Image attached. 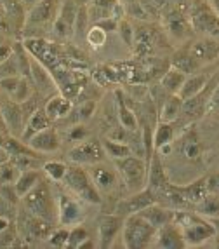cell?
I'll return each mask as SVG.
<instances>
[{"label": "cell", "mask_w": 219, "mask_h": 249, "mask_svg": "<svg viewBox=\"0 0 219 249\" xmlns=\"http://www.w3.org/2000/svg\"><path fill=\"white\" fill-rule=\"evenodd\" d=\"M197 63L200 67L203 65H211V63L218 61L219 59V40L211 37H203L199 40L191 42V46L188 47Z\"/></svg>", "instance_id": "cell-17"}, {"label": "cell", "mask_w": 219, "mask_h": 249, "mask_svg": "<svg viewBox=\"0 0 219 249\" xmlns=\"http://www.w3.org/2000/svg\"><path fill=\"white\" fill-rule=\"evenodd\" d=\"M77 4L75 0H65L61 2V7H59V13L56 16L52 23V34L59 38H70L73 35V23L75 18H77Z\"/></svg>", "instance_id": "cell-14"}, {"label": "cell", "mask_w": 219, "mask_h": 249, "mask_svg": "<svg viewBox=\"0 0 219 249\" xmlns=\"http://www.w3.org/2000/svg\"><path fill=\"white\" fill-rule=\"evenodd\" d=\"M103 143L96 138H87L84 142L77 143L68 150V160L71 164H79V166H92L98 162L106 160Z\"/></svg>", "instance_id": "cell-7"}, {"label": "cell", "mask_w": 219, "mask_h": 249, "mask_svg": "<svg viewBox=\"0 0 219 249\" xmlns=\"http://www.w3.org/2000/svg\"><path fill=\"white\" fill-rule=\"evenodd\" d=\"M178 190H179V194H181L183 199H185V202L188 204V206H193L195 208V206L209 194L207 178L203 176V178H200V179H195V181L190 183V185H181V187H178Z\"/></svg>", "instance_id": "cell-23"}, {"label": "cell", "mask_w": 219, "mask_h": 249, "mask_svg": "<svg viewBox=\"0 0 219 249\" xmlns=\"http://www.w3.org/2000/svg\"><path fill=\"white\" fill-rule=\"evenodd\" d=\"M172 67H176L178 70H181L183 73L186 75H191V73H197L200 70V65L197 63V59L191 56L190 49H181L179 53L174 54L172 58Z\"/></svg>", "instance_id": "cell-29"}, {"label": "cell", "mask_w": 219, "mask_h": 249, "mask_svg": "<svg viewBox=\"0 0 219 249\" xmlns=\"http://www.w3.org/2000/svg\"><path fill=\"white\" fill-rule=\"evenodd\" d=\"M94 26H98V28H101L103 32H106V34H115L117 28H118V19H115V18H103V19H98L92 23Z\"/></svg>", "instance_id": "cell-48"}, {"label": "cell", "mask_w": 219, "mask_h": 249, "mask_svg": "<svg viewBox=\"0 0 219 249\" xmlns=\"http://www.w3.org/2000/svg\"><path fill=\"white\" fill-rule=\"evenodd\" d=\"M164 23L167 26V34L174 40L185 42L188 38H191V35L195 34L190 18L186 16L183 11L172 7L170 4H167V9H164Z\"/></svg>", "instance_id": "cell-8"}, {"label": "cell", "mask_w": 219, "mask_h": 249, "mask_svg": "<svg viewBox=\"0 0 219 249\" xmlns=\"http://www.w3.org/2000/svg\"><path fill=\"white\" fill-rule=\"evenodd\" d=\"M195 213H199L203 218H219V196L209 192L197 206H195Z\"/></svg>", "instance_id": "cell-32"}, {"label": "cell", "mask_w": 219, "mask_h": 249, "mask_svg": "<svg viewBox=\"0 0 219 249\" xmlns=\"http://www.w3.org/2000/svg\"><path fill=\"white\" fill-rule=\"evenodd\" d=\"M124 227V218L120 214H104L100 218V227H98V248L108 249L112 248L113 241L118 233H122Z\"/></svg>", "instance_id": "cell-15"}, {"label": "cell", "mask_w": 219, "mask_h": 249, "mask_svg": "<svg viewBox=\"0 0 219 249\" xmlns=\"http://www.w3.org/2000/svg\"><path fill=\"white\" fill-rule=\"evenodd\" d=\"M21 200H23L26 211H30L32 214L38 216L49 223H54V220H58V200L54 199L51 185L44 178L25 197H21Z\"/></svg>", "instance_id": "cell-2"}, {"label": "cell", "mask_w": 219, "mask_h": 249, "mask_svg": "<svg viewBox=\"0 0 219 249\" xmlns=\"http://www.w3.org/2000/svg\"><path fill=\"white\" fill-rule=\"evenodd\" d=\"M44 178V171L42 169H26V171H21L19 178H17V181L14 183V190H16V194L21 197H25L26 194H28L32 188L37 185L40 179Z\"/></svg>", "instance_id": "cell-26"}, {"label": "cell", "mask_w": 219, "mask_h": 249, "mask_svg": "<svg viewBox=\"0 0 219 249\" xmlns=\"http://www.w3.org/2000/svg\"><path fill=\"white\" fill-rule=\"evenodd\" d=\"M172 223L181 230L186 248H199L209 239H214L218 232L212 221H207V218L200 216L199 213L185 211V209H174Z\"/></svg>", "instance_id": "cell-1"}, {"label": "cell", "mask_w": 219, "mask_h": 249, "mask_svg": "<svg viewBox=\"0 0 219 249\" xmlns=\"http://www.w3.org/2000/svg\"><path fill=\"white\" fill-rule=\"evenodd\" d=\"M0 110H2V115H4L9 134H11V136L21 138V134H23L25 125H26V117H25V113H23L21 105L7 98V100L0 101Z\"/></svg>", "instance_id": "cell-16"}, {"label": "cell", "mask_w": 219, "mask_h": 249, "mask_svg": "<svg viewBox=\"0 0 219 249\" xmlns=\"http://www.w3.org/2000/svg\"><path fill=\"white\" fill-rule=\"evenodd\" d=\"M65 185L75 197H79L82 202L87 204H101V194L92 183L89 171L79 164L68 166L67 176H65Z\"/></svg>", "instance_id": "cell-4"}, {"label": "cell", "mask_w": 219, "mask_h": 249, "mask_svg": "<svg viewBox=\"0 0 219 249\" xmlns=\"http://www.w3.org/2000/svg\"><path fill=\"white\" fill-rule=\"evenodd\" d=\"M19 73V67H17V59L14 53H11L4 61L0 63V79H7V77H14Z\"/></svg>", "instance_id": "cell-42"}, {"label": "cell", "mask_w": 219, "mask_h": 249, "mask_svg": "<svg viewBox=\"0 0 219 249\" xmlns=\"http://www.w3.org/2000/svg\"><path fill=\"white\" fill-rule=\"evenodd\" d=\"M190 21L193 32L219 40V18L205 2H195L190 11Z\"/></svg>", "instance_id": "cell-6"}, {"label": "cell", "mask_w": 219, "mask_h": 249, "mask_svg": "<svg viewBox=\"0 0 219 249\" xmlns=\"http://www.w3.org/2000/svg\"><path fill=\"white\" fill-rule=\"evenodd\" d=\"M117 32H118L120 38H122V42H124L127 47H133L134 46V38H136V32L133 30V26H131V23L125 19L118 21V28H117Z\"/></svg>", "instance_id": "cell-45"}, {"label": "cell", "mask_w": 219, "mask_h": 249, "mask_svg": "<svg viewBox=\"0 0 219 249\" xmlns=\"http://www.w3.org/2000/svg\"><path fill=\"white\" fill-rule=\"evenodd\" d=\"M85 38H87V42L91 44V47H94V49H100V47H103L104 44H106L108 34H106V32H103L101 28H98V26L92 25L91 30L87 32Z\"/></svg>", "instance_id": "cell-43"}, {"label": "cell", "mask_w": 219, "mask_h": 249, "mask_svg": "<svg viewBox=\"0 0 219 249\" xmlns=\"http://www.w3.org/2000/svg\"><path fill=\"white\" fill-rule=\"evenodd\" d=\"M174 136H176V133H174L172 124H170V122L158 121L157 127H155V131H153V146H155V152L160 150L164 145L172 143Z\"/></svg>", "instance_id": "cell-33"}, {"label": "cell", "mask_w": 219, "mask_h": 249, "mask_svg": "<svg viewBox=\"0 0 219 249\" xmlns=\"http://www.w3.org/2000/svg\"><path fill=\"white\" fill-rule=\"evenodd\" d=\"M9 227H11V221H9V218H5V216H0V233L5 232V230H9Z\"/></svg>", "instance_id": "cell-53"}, {"label": "cell", "mask_w": 219, "mask_h": 249, "mask_svg": "<svg viewBox=\"0 0 219 249\" xmlns=\"http://www.w3.org/2000/svg\"><path fill=\"white\" fill-rule=\"evenodd\" d=\"M84 220L82 200L75 197L73 194L59 192L58 196V221L61 227H75L80 225Z\"/></svg>", "instance_id": "cell-9"}, {"label": "cell", "mask_w": 219, "mask_h": 249, "mask_svg": "<svg viewBox=\"0 0 219 249\" xmlns=\"http://www.w3.org/2000/svg\"><path fill=\"white\" fill-rule=\"evenodd\" d=\"M21 171L14 166L13 162H4L0 164V187H9V185H14L19 178Z\"/></svg>", "instance_id": "cell-39"}, {"label": "cell", "mask_w": 219, "mask_h": 249, "mask_svg": "<svg viewBox=\"0 0 219 249\" xmlns=\"http://www.w3.org/2000/svg\"><path fill=\"white\" fill-rule=\"evenodd\" d=\"M68 138H70V142H84L89 138V131H87L85 125L82 124H77V125H71V129L68 131Z\"/></svg>", "instance_id": "cell-47"}, {"label": "cell", "mask_w": 219, "mask_h": 249, "mask_svg": "<svg viewBox=\"0 0 219 249\" xmlns=\"http://www.w3.org/2000/svg\"><path fill=\"white\" fill-rule=\"evenodd\" d=\"M19 80H21V75H14V77H7V79H0V91H2V94L7 96V98H13V94L17 89Z\"/></svg>", "instance_id": "cell-46"}, {"label": "cell", "mask_w": 219, "mask_h": 249, "mask_svg": "<svg viewBox=\"0 0 219 249\" xmlns=\"http://www.w3.org/2000/svg\"><path fill=\"white\" fill-rule=\"evenodd\" d=\"M0 94H2V91H0Z\"/></svg>", "instance_id": "cell-63"}, {"label": "cell", "mask_w": 219, "mask_h": 249, "mask_svg": "<svg viewBox=\"0 0 219 249\" xmlns=\"http://www.w3.org/2000/svg\"><path fill=\"white\" fill-rule=\"evenodd\" d=\"M44 175L54 183H61L65 181V176H67L68 166L61 160H46L44 166H42Z\"/></svg>", "instance_id": "cell-37"}, {"label": "cell", "mask_w": 219, "mask_h": 249, "mask_svg": "<svg viewBox=\"0 0 219 249\" xmlns=\"http://www.w3.org/2000/svg\"><path fill=\"white\" fill-rule=\"evenodd\" d=\"M186 77H188V75L183 73L181 70H178L176 67H170L169 70L164 73V77H162L160 86H162V89L167 91L169 94H178L181 86L185 84Z\"/></svg>", "instance_id": "cell-28"}, {"label": "cell", "mask_w": 219, "mask_h": 249, "mask_svg": "<svg viewBox=\"0 0 219 249\" xmlns=\"http://www.w3.org/2000/svg\"><path fill=\"white\" fill-rule=\"evenodd\" d=\"M89 239V232H87L85 227L80 225H75V227H70V232H68V242L67 248L70 249H80L84 242Z\"/></svg>", "instance_id": "cell-38"}, {"label": "cell", "mask_w": 219, "mask_h": 249, "mask_svg": "<svg viewBox=\"0 0 219 249\" xmlns=\"http://www.w3.org/2000/svg\"><path fill=\"white\" fill-rule=\"evenodd\" d=\"M113 162H115L118 175L122 176V181L125 183V188L131 194L146 188V183H148V164H146V160L136 157V155H129V157Z\"/></svg>", "instance_id": "cell-5"}, {"label": "cell", "mask_w": 219, "mask_h": 249, "mask_svg": "<svg viewBox=\"0 0 219 249\" xmlns=\"http://www.w3.org/2000/svg\"><path fill=\"white\" fill-rule=\"evenodd\" d=\"M167 4H170L172 7L179 9V11H183V13H186V11H191V7H193V0H167Z\"/></svg>", "instance_id": "cell-51"}, {"label": "cell", "mask_w": 219, "mask_h": 249, "mask_svg": "<svg viewBox=\"0 0 219 249\" xmlns=\"http://www.w3.org/2000/svg\"><path fill=\"white\" fill-rule=\"evenodd\" d=\"M87 171H89L92 183L100 190V194H112L113 190L118 188V175H117L115 167L104 164V160L89 166Z\"/></svg>", "instance_id": "cell-12"}, {"label": "cell", "mask_w": 219, "mask_h": 249, "mask_svg": "<svg viewBox=\"0 0 219 249\" xmlns=\"http://www.w3.org/2000/svg\"><path fill=\"white\" fill-rule=\"evenodd\" d=\"M4 19H7V18H5V13L4 11H0V25L4 23Z\"/></svg>", "instance_id": "cell-58"}, {"label": "cell", "mask_w": 219, "mask_h": 249, "mask_svg": "<svg viewBox=\"0 0 219 249\" xmlns=\"http://www.w3.org/2000/svg\"><path fill=\"white\" fill-rule=\"evenodd\" d=\"M5 18H7L17 30L26 25V9L21 4V0H5Z\"/></svg>", "instance_id": "cell-30"}, {"label": "cell", "mask_w": 219, "mask_h": 249, "mask_svg": "<svg viewBox=\"0 0 219 249\" xmlns=\"http://www.w3.org/2000/svg\"><path fill=\"white\" fill-rule=\"evenodd\" d=\"M152 248H160V249H183L186 248L185 241H183L181 230L170 221V223L164 225L162 229L157 230L155 239H153Z\"/></svg>", "instance_id": "cell-19"}, {"label": "cell", "mask_w": 219, "mask_h": 249, "mask_svg": "<svg viewBox=\"0 0 219 249\" xmlns=\"http://www.w3.org/2000/svg\"><path fill=\"white\" fill-rule=\"evenodd\" d=\"M11 53H13V44H4V42H0V63L4 61Z\"/></svg>", "instance_id": "cell-52"}, {"label": "cell", "mask_w": 219, "mask_h": 249, "mask_svg": "<svg viewBox=\"0 0 219 249\" xmlns=\"http://www.w3.org/2000/svg\"><path fill=\"white\" fill-rule=\"evenodd\" d=\"M59 7H61V2L59 0H40L37 5L30 9L26 13V25L25 26H46L51 25L52 28V23L56 19L59 13Z\"/></svg>", "instance_id": "cell-11"}, {"label": "cell", "mask_w": 219, "mask_h": 249, "mask_svg": "<svg viewBox=\"0 0 219 249\" xmlns=\"http://www.w3.org/2000/svg\"><path fill=\"white\" fill-rule=\"evenodd\" d=\"M89 23H91V19H89V9H87V5H80L73 23V35H71V38L77 42L82 40L87 35V32H89Z\"/></svg>", "instance_id": "cell-35"}, {"label": "cell", "mask_w": 219, "mask_h": 249, "mask_svg": "<svg viewBox=\"0 0 219 249\" xmlns=\"http://www.w3.org/2000/svg\"><path fill=\"white\" fill-rule=\"evenodd\" d=\"M205 112L207 113H219V82H218V86L214 88V91H212L209 101H207Z\"/></svg>", "instance_id": "cell-49"}, {"label": "cell", "mask_w": 219, "mask_h": 249, "mask_svg": "<svg viewBox=\"0 0 219 249\" xmlns=\"http://www.w3.org/2000/svg\"><path fill=\"white\" fill-rule=\"evenodd\" d=\"M71 108H73L71 100L65 98L61 92H56V94L49 96V100H47L46 105H44V110H46L47 117H49L52 122L61 121V119L68 117L71 112Z\"/></svg>", "instance_id": "cell-21"}, {"label": "cell", "mask_w": 219, "mask_h": 249, "mask_svg": "<svg viewBox=\"0 0 219 249\" xmlns=\"http://www.w3.org/2000/svg\"><path fill=\"white\" fill-rule=\"evenodd\" d=\"M209 5H211V9L216 13V16L219 18V0H209Z\"/></svg>", "instance_id": "cell-56"}, {"label": "cell", "mask_w": 219, "mask_h": 249, "mask_svg": "<svg viewBox=\"0 0 219 249\" xmlns=\"http://www.w3.org/2000/svg\"><path fill=\"white\" fill-rule=\"evenodd\" d=\"M9 134H4L2 131H0V146H4V142H5V138H7Z\"/></svg>", "instance_id": "cell-57"}, {"label": "cell", "mask_w": 219, "mask_h": 249, "mask_svg": "<svg viewBox=\"0 0 219 249\" xmlns=\"http://www.w3.org/2000/svg\"><path fill=\"white\" fill-rule=\"evenodd\" d=\"M40 0H21V4L25 5V9H26V13H28L30 9L34 7V5H37Z\"/></svg>", "instance_id": "cell-55"}, {"label": "cell", "mask_w": 219, "mask_h": 249, "mask_svg": "<svg viewBox=\"0 0 219 249\" xmlns=\"http://www.w3.org/2000/svg\"><path fill=\"white\" fill-rule=\"evenodd\" d=\"M0 42H2V37H0Z\"/></svg>", "instance_id": "cell-62"}, {"label": "cell", "mask_w": 219, "mask_h": 249, "mask_svg": "<svg viewBox=\"0 0 219 249\" xmlns=\"http://www.w3.org/2000/svg\"><path fill=\"white\" fill-rule=\"evenodd\" d=\"M94 108H96L94 100H89V101H85V103L80 105V108H79V119L80 121H87V119H91Z\"/></svg>", "instance_id": "cell-50"}, {"label": "cell", "mask_w": 219, "mask_h": 249, "mask_svg": "<svg viewBox=\"0 0 219 249\" xmlns=\"http://www.w3.org/2000/svg\"><path fill=\"white\" fill-rule=\"evenodd\" d=\"M68 232H70V229H68V227H59V229L52 230V232H51V235L47 237V242H49V246H52V248H67Z\"/></svg>", "instance_id": "cell-44"}, {"label": "cell", "mask_w": 219, "mask_h": 249, "mask_svg": "<svg viewBox=\"0 0 219 249\" xmlns=\"http://www.w3.org/2000/svg\"><path fill=\"white\" fill-rule=\"evenodd\" d=\"M181 152L185 155V159H188V160H200V157H202V145H200V140L197 138V134L190 133L183 138Z\"/></svg>", "instance_id": "cell-36"}, {"label": "cell", "mask_w": 219, "mask_h": 249, "mask_svg": "<svg viewBox=\"0 0 219 249\" xmlns=\"http://www.w3.org/2000/svg\"><path fill=\"white\" fill-rule=\"evenodd\" d=\"M183 103L185 100L179 94H170L160 108V121L170 122V124L178 121L183 113Z\"/></svg>", "instance_id": "cell-27"}, {"label": "cell", "mask_w": 219, "mask_h": 249, "mask_svg": "<svg viewBox=\"0 0 219 249\" xmlns=\"http://www.w3.org/2000/svg\"><path fill=\"white\" fill-rule=\"evenodd\" d=\"M212 223L216 225V229H218V232H219V218H214V220H212Z\"/></svg>", "instance_id": "cell-60"}, {"label": "cell", "mask_w": 219, "mask_h": 249, "mask_svg": "<svg viewBox=\"0 0 219 249\" xmlns=\"http://www.w3.org/2000/svg\"><path fill=\"white\" fill-rule=\"evenodd\" d=\"M30 73H32V80H34V86L38 91V94L52 96L56 92H59L58 84L54 80L51 70L34 56H32V61H30Z\"/></svg>", "instance_id": "cell-13"}, {"label": "cell", "mask_w": 219, "mask_h": 249, "mask_svg": "<svg viewBox=\"0 0 219 249\" xmlns=\"http://www.w3.org/2000/svg\"><path fill=\"white\" fill-rule=\"evenodd\" d=\"M139 214L143 216L146 221H150L157 230L172 221V209L164 208L160 202H155V204H152V206H148V208H145L143 211H139Z\"/></svg>", "instance_id": "cell-24"}, {"label": "cell", "mask_w": 219, "mask_h": 249, "mask_svg": "<svg viewBox=\"0 0 219 249\" xmlns=\"http://www.w3.org/2000/svg\"><path fill=\"white\" fill-rule=\"evenodd\" d=\"M209 77L211 75H205V73H191L186 77L185 84L181 86L178 94L181 96L183 100H190L193 96H197L203 88H205V84L209 82Z\"/></svg>", "instance_id": "cell-25"}, {"label": "cell", "mask_w": 219, "mask_h": 249, "mask_svg": "<svg viewBox=\"0 0 219 249\" xmlns=\"http://www.w3.org/2000/svg\"><path fill=\"white\" fill-rule=\"evenodd\" d=\"M11 160V155L7 154V150L4 146H0V164H4V162H9Z\"/></svg>", "instance_id": "cell-54"}, {"label": "cell", "mask_w": 219, "mask_h": 249, "mask_svg": "<svg viewBox=\"0 0 219 249\" xmlns=\"http://www.w3.org/2000/svg\"><path fill=\"white\" fill-rule=\"evenodd\" d=\"M157 229L146 221L139 213L129 214L124 218L122 227V244L127 249H145L152 248Z\"/></svg>", "instance_id": "cell-3"}, {"label": "cell", "mask_w": 219, "mask_h": 249, "mask_svg": "<svg viewBox=\"0 0 219 249\" xmlns=\"http://www.w3.org/2000/svg\"><path fill=\"white\" fill-rule=\"evenodd\" d=\"M101 143H103L106 157L112 159V160H120V159H125V157H129V155H134L133 148H131V145H127V143L113 142V140H110V138Z\"/></svg>", "instance_id": "cell-34"}, {"label": "cell", "mask_w": 219, "mask_h": 249, "mask_svg": "<svg viewBox=\"0 0 219 249\" xmlns=\"http://www.w3.org/2000/svg\"><path fill=\"white\" fill-rule=\"evenodd\" d=\"M11 162L17 167L19 171L26 169H42L44 162L37 155H16V157H11Z\"/></svg>", "instance_id": "cell-41"}, {"label": "cell", "mask_w": 219, "mask_h": 249, "mask_svg": "<svg viewBox=\"0 0 219 249\" xmlns=\"http://www.w3.org/2000/svg\"><path fill=\"white\" fill-rule=\"evenodd\" d=\"M120 4H124V5H127V4H131V2H136V0H118Z\"/></svg>", "instance_id": "cell-59"}, {"label": "cell", "mask_w": 219, "mask_h": 249, "mask_svg": "<svg viewBox=\"0 0 219 249\" xmlns=\"http://www.w3.org/2000/svg\"><path fill=\"white\" fill-rule=\"evenodd\" d=\"M28 145L38 154H54V152H58L61 148V138H59L58 131L51 125V127L35 134L28 142Z\"/></svg>", "instance_id": "cell-20"}, {"label": "cell", "mask_w": 219, "mask_h": 249, "mask_svg": "<svg viewBox=\"0 0 219 249\" xmlns=\"http://www.w3.org/2000/svg\"><path fill=\"white\" fill-rule=\"evenodd\" d=\"M216 183H218V190H219V176H218V179H216Z\"/></svg>", "instance_id": "cell-61"}, {"label": "cell", "mask_w": 219, "mask_h": 249, "mask_svg": "<svg viewBox=\"0 0 219 249\" xmlns=\"http://www.w3.org/2000/svg\"><path fill=\"white\" fill-rule=\"evenodd\" d=\"M34 80L32 79H26V77H21L19 84H17V89L16 92L13 94V98H9V100L16 101V103H25L26 100H30L32 96H34Z\"/></svg>", "instance_id": "cell-40"}, {"label": "cell", "mask_w": 219, "mask_h": 249, "mask_svg": "<svg viewBox=\"0 0 219 249\" xmlns=\"http://www.w3.org/2000/svg\"><path fill=\"white\" fill-rule=\"evenodd\" d=\"M51 124H52V121L47 117L46 110H44V108H37V110L28 117V121H26V125H25V131H23V134H21V140H23L25 143H28L37 133H40V131H44V129L51 127Z\"/></svg>", "instance_id": "cell-22"}, {"label": "cell", "mask_w": 219, "mask_h": 249, "mask_svg": "<svg viewBox=\"0 0 219 249\" xmlns=\"http://www.w3.org/2000/svg\"><path fill=\"white\" fill-rule=\"evenodd\" d=\"M170 185V179L166 173L162 155L158 152H153L152 159L148 160V183L146 187L152 188L153 192H160Z\"/></svg>", "instance_id": "cell-18"}, {"label": "cell", "mask_w": 219, "mask_h": 249, "mask_svg": "<svg viewBox=\"0 0 219 249\" xmlns=\"http://www.w3.org/2000/svg\"><path fill=\"white\" fill-rule=\"evenodd\" d=\"M157 202V197H155V192L152 188H143L139 192H134L131 194L129 197H124V199H120L115 206V213L120 214L122 218L129 214H136V213L143 211L145 208L152 206V204Z\"/></svg>", "instance_id": "cell-10"}, {"label": "cell", "mask_w": 219, "mask_h": 249, "mask_svg": "<svg viewBox=\"0 0 219 249\" xmlns=\"http://www.w3.org/2000/svg\"><path fill=\"white\" fill-rule=\"evenodd\" d=\"M118 96V101H117V115H118V122L122 127H125L127 131H136L137 129V117L136 113L131 110V108L125 105L124 98H122V92H117Z\"/></svg>", "instance_id": "cell-31"}]
</instances>
